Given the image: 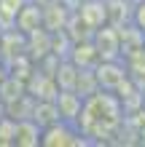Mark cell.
<instances>
[{"mask_svg": "<svg viewBox=\"0 0 145 147\" xmlns=\"http://www.w3.org/2000/svg\"><path fill=\"white\" fill-rule=\"evenodd\" d=\"M43 147H70V144H86L83 139V131L75 123L70 120H57V123H51L43 128Z\"/></svg>", "mask_w": 145, "mask_h": 147, "instance_id": "6da1fadb", "label": "cell"}, {"mask_svg": "<svg viewBox=\"0 0 145 147\" xmlns=\"http://www.w3.org/2000/svg\"><path fill=\"white\" fill-rule=\"evenodd\" d=\"M81 13H78V19L86 24L89 30H99L102 24H105L108 19V8L105 3H99V0H89V3H81Z\"/></svg>", "mask_w": 145, "mask_h": 147, "instance_id": "52a82bcc", "label": "cell"}, {"mask_svg": "<svg viewBox=\"0 0 145 147\" xmlns=\"http://www.w3.org/2000/svg\"><path fill=\"white\" fill-rule=\"evenodd\" d=\"M57 110H59V118L62 120H70V123H75L83 110V96L75 88H59L57 94Z\"/></svg>", "mask_w": 145, "mask_h": 147, "instance_id": "277c9868", "label": "cell"}, {"mask_svg": "<svg viewBox=\"0 0 145 147\" xmlns=\"http://www.w3.org/2000/svg\"><path fill=\"white\" fill-rule=\"evenodd\" d=\"M0 40H3V32H0Z\"/></svg>", "mask_w": 145, "mask_h": 147, "instance_id": "30bf717a", "label": "cell"}, {"mask_svg": "<svg viewBox=\"0 0 145 147\" xmlns=\"http://www.w3.org/2000/svg\"><path fill=\"white\" fill-rule=\"evenodd\" d=\"M94 48H97L99 59H118L121 56V32L113 27L94 30Z\"/></svg>", "mask_w": 145, "mask_h": 147, "instance_id": "3957f363", "label": "cell"}, {"mask_svg": "<svg viewBox=\"0 0 145 147\" xmlns=\"http://www.w3.org/2000/svg\"><path fill=\"white\" fill-rule=\"evenodd\" d=\"M35 3L40 8H48V5H57V3H62V0H35Z\"/></svg>", "mask_w": 145, "mask_h": 147, "instance_id": "9c48e42d", "label": "cell"}, {"mask_svg": "<svg viewBox=\"0 0 145 147\" xmlns=\"http://www.w3.org/2000/svg\"><path fill=\"white\" fill-rule=\"evenodd\" d=\"M132 22L134 27H137V32L145 38V0H140V3H134V13H132Z\"/></svg>", "mask_w": 145, "mask_h": 147, "instance_id": "ba28073f", "label": "cell"}, {"mask_svg": "<svg viewBox=\"0 0 145 147\" xmlns=\"http://www.w3.org/2000/svg\"><path fill=\"white\" fill-rule=\"evenodd\" d=\"M94 75H97V83L108 91H118L126 83V78H129L126 75V67L118 64V59H102V64L97 67Z\"/></svg>", "mask_w": 145, "mask_h": 147, "instance_id": "7a4b0ae2", "label": "cell"}, {"mask_svg": "<svg viewBox=\"0 0 145 147\" xmlns=\"http://www.w3.org/2000/svg\"><path fill=\"white\" fill-rule=\"evenodd\" d=\"M40 142H43V126L35 118H19L16 120V136H14L16 147H38Z\"/></svg>", "mask_w": 145, "mask_h": 147, "instance_id": "5b68a950", "label": "cell"}, {"mask_svg": "<svg viewBox=\"0 0 145 147\" xmlns=\"http://www.w3.org/2000/svg\"><path fill=\"white\" fill-rule=\"evenodd\" d=\"M16 30H22L24 35H30V32H35L43 27V8H40L35 0H30L27 5L19 8V13H16Z\"/></svg>", "mask_w": 145, "mask_h": 147, "instance_id": "8992f818", "label": "cell"}]
</instances>
